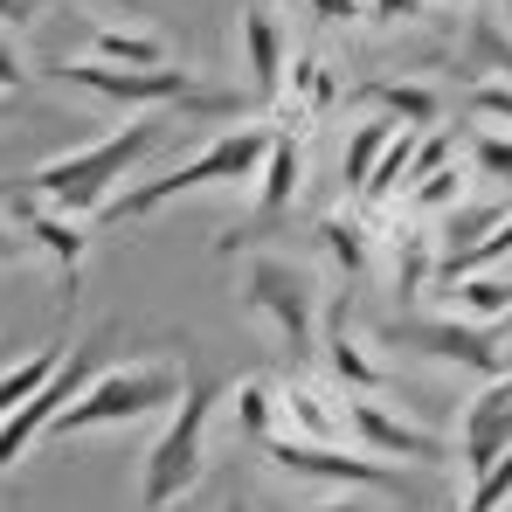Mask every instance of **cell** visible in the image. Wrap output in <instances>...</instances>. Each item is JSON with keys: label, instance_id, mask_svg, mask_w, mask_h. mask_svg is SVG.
Masks as SVG:
<instances>
[{"label": "cell", "instance_id": "6da1fadb", "mask_svg": "<svg viewBox=\"0 0 512 512\" xmlns=\"http://www.w3.org/2000/svg\"><path fill=\"white\" fill-rule=\"evenodd\" d=\"M153 146H160V118H132V125H118V132H104V139H84V146H70V153H49L42 167L28 173V194H35L42 208H56V215H97V208L132 180V167H139Z\"/></svg>", "mask_w": 512, "mask_h": 512}, {"label": "cell", "instance_id": "7a4b0ae2", "mask_svg": "<svg viewBox=\"0 0 512 512\" xmlns=\"http://www.w3.org/2000/svg\"><path fill=\"white\" fill-rule=\"evenodd\" d=\"M263 160H270V125H229V132H215L194 160H180L173 173L111 194V201L97 208V222H104V229H118V222H153V215H160L167 201H180V194H201V187H243V180H256Z\"/></svg>", "mask_w": 512, "mask_h": 512}, {"label": "cell", "instance_id": "3957f363", "mask_svg": "<svg viewBox=\"0 0 512 512\" xmlns=\"http://www.w3.org/2000/svg\"><path fill=\"white\" fill-rule=\"evenodd\" d=\"M215 402H222V381H215L208 367H187L180 402L167 409L160 436H153L146 457H139V512H167V506H180V499L201 485V471H208V416H215Z\"/></svg>", "mask_w": 512, "mask_h": 512}, {"label": "cell", "instance_id": "277c9868", "mask_svg": "<svg viewBox=\"0 0 512 512\" xmlns=\"http://www.w3.org/2000/svg\"><path fill=\"white\" fill-rule=\"evenodd\" d=\"M243 312L277 340V353H291V367L319 353L326 312H319V277L305 263H291L277 250H250V263H243Z\"/></svg>", "mask_w": 512, "mask_h": 512}, {"label": "cell", "instance_id": "5b68a950", "mask_svg": "<svg viewBox=\"0 0 512 512\" xmlns=\"http://www.w3.org/2000/svg\"><path fill=\"white\" fill-rule=\"evenodd\" d=\"M187 388V367L153 353V360H125V367H97L84 395L49 423V436H84V429H111V423H146V416H167Z\"/></svg>", "mask_w": 512, "mask_h": 512}, {"label": "cell", "instance_id": "8992f818", "mask_svg": "<svg viewBox=\"0 0 512 512\" xmlns=\"http://www.w3.org/2000/svg\"><path fill=\"white\" fill-rule=\"evenodd\" d=\"M56 77L90 90V97H104V104H125L132 118H153V111H167V104H187V111H236L229 90H208L194 70H180V63H167V70H118V63H97V56H70Z\"/></svg>", "mask_w": 512, "mask_h": 512}, {"label": "cell", "instance_id": "52a82bcc", "mask_svg": "<svg viewBox=\"0 0 512 512\" xmlns=\"http://www.w3.org/2000/svg\"><path fill=\"white\" fill-rule=\"evenodd\" d=\"M256 457L284 478H312V485H340V492H402V464H381L346 443H305V436L277 429L270 443H256Z\"/></svg>", "mask_w": 512, "mask_h": 512}, {"label": "cell", "instance_id": "ba28073f", "mask_svg": "<svg viewBox=\"0 0 512 512\" xmlns=\"http://www.w3.org/2000/svg\"><path fill=\"white\" fill-rule=\"evenodd\" d=\"M395 340L416 346L436 367H464V374H478V381L512 374L506 326H464V319H450V312H429V319H395Z\"/></svg>", "mask_w": 512, "mask_h": 512}, {"label": "cell", "instance_id": "9c48e42d", "mask_svg": "<svg viewBox=\"0 0 512 512\" xmlns=\"http://www.w3.org/2000/svg\"><path fill=\"white\" fill-rule=\"evenodd\" d=\"M97 367H104V340L70 346V360L56 367V381H49L42 395H28V402L0 423V471H14V464H21L42 436H49V423H56V416H63V409H70V402L90 388V381H97Z\"/></svg>", "mask_w": 512, "mask_h": 512}, {"label": "cell", "instance_id": "30bf717a", "mask_svg": "<svg viewBox=\"0 0 512 512\" xmlns=\"http://www.w3.org/2000/svg\"><path fill=\"white\" fill-rule=\"evenodd\" d=\"M340 416H346L353 450H367V457H381V464H450V457H457V443H443L436 429L409 423V416H395V409H381V395H346Z\"/></svg>", "mask_w": 512, "mask_h": 512}, {"label": "cell", "instance_id": "8fae6325", "mask_svg": "<svg viewBox=\"0 0 512 512\" xmlns=\"http://www.w3.org/2000/svg\"><path fill=\"white\" fill-rule=\"evenodd\" d=\"M319 360L333 367V381H340L346 395H388V360L360 333V319H353L346 298L326 312V326H319Z\"/></svg>", "mask_w": 512, "mask_h": 512}, {"label": "cell", "instance_id": "7c38bea8", "mask_svg": "<svg viewBox=\"0 0 512 512\" xmlns=\"http://www.w3.org/2000/svg\"><path fill=\"white\" fill-rule=\"evenodd\" d=\"M14 222H21V236H28L35 250L56 263V277H63V305L77 312V284H84V256H90V236L77 229V215H56V208H42V201L21 187Z\"/></svg>", "mask_w": 512, "mask_h": 512}, {"label": "cell", "instance_id": "4fadbf2b", "mask_svg": "<svg viewBox=\"0 0 512 512\" xmlns=\"http://www.w3.org/2000/svg\"><path fill=\"white\" fill-rule=\"evenodd\" d=\"M512 450V374L499 381H485L471 402H464V423H457V457H464V471L478 478L492 457H506Z\"/></svg>", "mask_w": 512, "mask_h": 512}, {"label": "cell", "instance_id": "5bb4252c", "mask_svg": "<svg viewBox=\"0 0 512 512\" xmlns=\"http://www.w3.org/2000/svg\"><path fill=\"white\" fill-rule=\"evenodd\" d=\"M236 42H243L250 90L270 104V97L284 90V70H291V35H284V21H277V7H270V0H250V7L236 14Z\"/></svg>", "mask_w": 512, "mask_h": 512}, {"label": "cell", "instance_id": "9a60e30c", "mask_svg": "<svg viewBox=\"0 0 512 512\" xmlns=\"http://www.w3.org/2000/svg\"><path fill=\"white\" fill-rule=\"evenodd\" d=\"M340 104V77H333V63L319 56V49H305L291 70H284V90L270 97V118L263 125H284V132H305L312 118H326Z\"/></svg>", "mask_w": 512, "mask_h": 512}, {"label": "cell", "instance_id": "2e32d148", "mask_svg": "<svg viewBox=\"0 0 512 512\" xmlns=\"http://www.w3.org/2000/svg\"><path fill=\"white\" fill-rule=\"evenodd\" d=\"M353 104L360 111H381V118H395V125H409V132H436V118H443V90L423 84V77H374V84L353 90Z\"/></svg>", "mask_w": 512, "mask_h": 512}, {"label": "cell", "instance_id": "e0dca14e", "mask_svg": "<svg viewBox=\"0 0 512 512\" xmlns=\"http://www.w3.org/2000/svg\"><path fill=\"white\" fill-rule=\"evenodd\" d=\"M298 194H305V132L270 125V160H263V173H256V215L277 222Z\"/></svg>", "mask_w": 512, "mask_h": 512}, {"label": "cell", "instance_id": "ac0fdd59", "mask_svg": "<svg viewBox=\"0 0 512 512\" xmlns=\"http://www.w3.org/2000/svg\"><path fill=\"white\" fill-rule=\"evenodd\" d=\"M277 429L284 436H305V443H340L346 436V416L340 402L312 381H277Z\"/></svg>", "mask_w": 512, "mask_h": 512}, {"label": "cell", "instance_id": "d6986e66", "mask_svg": "<svg viewBox=\"0 0 512 512\" xmlns=\"http://www.w3.org/2000/svg\"><path fill=\"white\" fill-rule=\"evenodd\" d=\"M443 312L464 319V326H512V277H499V270H464V277H450Z\"/></svg>", "mask_w": 512, "mask_h": 512}, {"label": "cell", "instance_id": "ffe728a7", "mask_svg": "<svg viewBox=\"0 0 512 512\" xmlns=\"http://www.w3.org/2000/svg\"><path fill=\"white\" fill-rule=\"evenodd\" d=\"M90 56H97V63H118V70H167V63H173V42L160 35V28L104 21V28H90Z\"/></svg>", "mask_w": 512, "mask_h": 512}, {"label": "cell", "instance_id": "44dd1931", "mask_svg": "<svg viewBox=\"0 0 512 512\" xmlns=\"http://www.w3.org/2000/svg\"><path fill=\"white\" fill-rule=\"evenodd\" d=\"M70 346H77V340H63V333H56V340H42V346H35L28 360L0 367V423H7V416H14V409H21L28 395H42V388L56 381V367L70 360Z\"/></svg>", "mask_w": 512, "mask_h": 512}, {"label": "cell", "instance_id": "7402d4cb", "mask_svg": "<svg viewBox=\"0 0 512 512\" xmlns=\"http://www.w3.org/2000/svg\"><path fill=\"white\" fill-rule=\"evenodd\" d=\"M395 132H402V125H395V118H381V111L353 118L346 153H340V180H346V194H353V201L367 194V180H374V167H381V153H388V139H395Z\"/></svg>", "mask_w": 512, "mask_h": 512}, {"label": "cell", "instance_id": "603a6c76", "mask_svg": "<svg viewBox=\"0 0 512 512\" xmlns=\"http://www.w3.org/2000/svg\"><path fill=\"white\" fill-rule=\"evenodd\" d=\"M319 250L333 256L346 277H367V270H374V222H367L360 208H333V215H319Z\"/></svg>", "mask_w": 512, "mask_h": 512}, {"label": "cell", "instance_id": "cb8c5ba5", "mask_svg": "<svg viewBox=\"0 0 512 512\" xmlns=\"http://www.w3.org/2000/svg\"><path fill=\"white\" fill-rule=\"evenodd\" d=\"M464 194H471V167H457V160H450V167L423 173V180L402 194V215H409V222H429V215H443V222H450V215L464 208Z\"/></svg>", "mask_w": 512, "mask_h": 512}, {"label": "cell", "instance_id": "d4e9b609", "mask_svg": "<svg viewBox=\"0 0 512 512\" xmlns=\"http://www.w3.org/2000/svg\"><path fill=\"white\" fill-rule=\"evenodd\" d=\"M464 167H471V180L499 187V194L512 201V132H499V125H471V139H464Z\"/></svg>", "mask_w": 512, "mask_h": 512}, {"label": "cell", "instance_id": "484cf974", "mask_svg": "<svg viewBox=\"0 0 512 512\" xmlns=\"http://www.w3.org/2000/svg\"><path fill=\"white\" fill-rule=\"evenodd\" d=\"M229 409H236V429H243L250 443H270V436H277V381L243 374L236 395H229Z\"/></svg>", "mask_w": 512, "mask_h": 512}, {"label": "cell", "instance_id": "4316f807", "mask_svg": "<svg viewBox=\"0 0 512 512\" xmlns=\"http://www.w3.org/2000/svg\"><path fill=\"white\" fill-rule=\"evenodd\" d=\"M506 506H512V450L492 457V464L471 478V499H464V512H506Z\"/></svg>", "mask_w": 512, "mask_h": 512}, {"label": "cell", "instance_id": "83f0119b", "mask_svg": "<svg viewBox=\"0 0 512 512\" xmlns=\"http://www.w3.org/2000/svg\"><path fill=\"white\" fill-rule=\"evenodd\" d=\"M464 111L485 118V125H499V132H512V84L506 77H478V84L464 90Z\"/></svg>", "mask_w": 512, "mask_h": 512}, {"label": "cell", "instance_id": "f1b7e54d", "mask_svg": "<svg viewBox=\"0 0 512 512\" xmlns=\"http://www.w3.org/2000/svg\"><path fill=\"white\" fill-rule=\"evenodd\" d=\"M367 7V21H381V28H409V21H429V0H360Z\"/></svg>", "mask_w": 512, "mask_h": 512}, {"label": "cell", "instance_id": "f546056e", "mask_svg": "<svg viewBox=\"0 0 512 512\" xmlns=\"http://www.w3.org/2000/svg\"><path fill=\"white\" fill-rule=\"evenodd\" d=\"M28 77H35V70H28V56L14 49V35H0V97H21Z\"/></svg>", "mask_w": 512, "mask_h": 512}, {"label": "cell", "instance_id": "4dcf8cb0", "mask_svg": "<svg viewBox=\"0 0 512 512\" xmlns=\"http://www.w3.org/2000/svg\"><path fill=\"white\" fill-rule=\"evenodd\" d=\"M312 21H326V28H353V21H367V7L360 0H298Z\"/></svg>", "mask_w": 512, "mask_h": 512}, {"label": "cell", "instance_id": "1f68e13d", "mask_svg": "<svg viewBox=\"0 0 512 512\" xmlns=\"http://www.w3.org/2000/svg\"><path fill=\"white\" fill-rule=\"evenodd\" d=\"M49 14V0H0V28H35Z\"/></svg>", "mask_w": 512, "mask_h": 512}, {"label": "cell", "instance_id": "d6a6232c", "mask_svg": "<svg viewBox=\"0 0 512 512\" xmlns=\"http://www.w3.org/2000/svg\"><path fill=\"white\" fill-rule=\"evenodd\" d=\"M28 250H35V243L21 236V222H14V215H0V263H21Z\"/></svg>", "mask_w": 512, "mask_h": 512}, {"label": "cell", "instance_id": "836d02e7", "mask_svg": "<svg viewBox=\"0 0 512 512\" xmlns=\"http://www.w3.org/2000/svg\"><path fill=\"white\" fill-rule=\"evenodd\" d=\"M305 512H367V506H360L353 492H340V499H326V506H305Z\"/></svg>", "mask_w": 512, "mask_h": 512}, {"label": "cell", "instance_id": "e575fe53", "mask_svg": "<svg viewBox=\"0 0 512 512\" xmlns=\"http://www.w3.org/2000/svg\"><path fill=\"white\" fill-rule=\"evenodd\" d=\"M97 7H118V14H146V0H97Z\"/></svg>", "mask_w": 512, "mask_h": 512}, {"label": "cell", "instance_id": "d590c367", "mask_svg": "<svg viewBox=\"0 0 512 512\" xmlns=\"http://www.w3.org/2000/svg\"><path fill=\"white\" fill-rule=\"evenodd\" d=\"M222 512H256V506H250V499H243V492H236V499H229V506H222Z\"/></svg>", "mask_w": 512, "mask_h": 512}, {"label": "cell", "instance_id": "8d00e7d4", "mask_svg": "<svg viewBox=\"0 0 512 512\" xmlns=\"http://www.w3.org/2000/svg\"><path fill=\"white\" fill-rule=\"evenodd\" d=\"M7 111H14V97H0V118H7Z\"/></svg>", "mask_w": 512, "mask_h": 512}]
</instances>
